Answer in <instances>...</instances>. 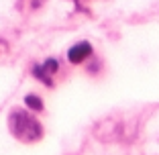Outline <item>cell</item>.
<instances>
[{
    "label": "cell",
    "instance_id": "obj_1",
    "mask_svg": "<svg viewBox=\"0 0 159 155\" xmlns=\"http://www.w3.org/2000/svg\"><path fill=\"white\" fill-rule=\"evenodd\" d=\"M8 129H10V133L23 143H35V141H39V139L43 137L41 122H39L31 112L20 110V108L10 110Z\"/></svg>",
    "mask_w": 159,
    "mask_h": 155
},
{
    "label": "cell",
    "instance_id": "obj_2",
    "mask_svg": "<svg viewBox=\"0 0 159 155\" xmlns=\"http://www.w3.org/2000/svg\"><path fill=\"white\" fill-rule=\"evenodd\" d=\"M57 71H59V61H57L55 57H49V59H45L43 63H39V66H33V75L43 86H47V88H51V86L55 84V82H53V75H55Z\"/></svg>",
    "mask_w": 159,
    "mask_h": 155
},
{
    "label": "cell",
    "instance_id": "obj_3",
    "mask_svg": "<svg viewBox=\"0 0 159 155\" xmlns=\"http://www.w3.org/2000/svg\"><path fill=\"white\" fill-rule=\"evenodd\" d=\"M92 43L90 41H80L75 45H71L70 51H67V61H70L71 66H80V63H84L90 55H92Z\"/></svg>",
    "mask_w": 159,
    "mask_h": 155
},
{
    "label": "cell",
    "instance_id": "obj_4",
    "mask_svg": "<svg viewBox=\"0 0 159 155\" xmlns=\"http://www.w3.org/2000/svg\"><path fill=\"white\" fill-rule=\"evenodd\" d=\"M25 104H27V108H31L33 112H41L43 110V100H41V96H37V94H27L25 96Z\"/></svg>",
    "mask_w": 159,
    "mask_h": 155
}]
</instances>
